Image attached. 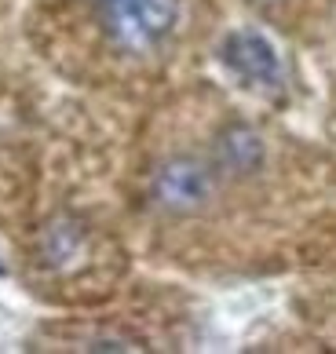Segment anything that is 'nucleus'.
<instances>
[{
	"instance_id": "nucleus-1",
	"label": "nucleus",
	"mask_w": 336,
	"mask_h": 354,
	"mask_svg": "<svg viewBox=\"0 0 336 354\" xmlns=\"http://www.w3.org/2000/svg\"><path fill=\"white\" fill-rule=\"evenodd\" d=\"M110 41L124 51L158 48L179 19V0H99Z\"/></svg>"
},
{
	"instance_id": "nucleus-2",
	"label": "nucleus",
	"mask_w": 336,
	"mask_h": 354,
	"mask_svg": "<svg viewBox=\"0 0 336 354\" xmlns=\"http://www.w3.org/2000/svg\"><path fill=\"white\" fill-rule=\"evenodd\" d=\"M153 205L165 208L172 216H194L201 212L205 205L212 201L216 194V172L205 161H194V157H176V161H165L150 183Z\"/></svg>"
},
{
	"instance_id": "nucleus-3",
	"label": "nucleus",
	"mask_w": 336,
	"mask_h": 354,
	"mask_svg": "<svg viewBox=\"0 0 336 354\" xmlns=\"http://www.w3.org/2000/svg\"><path fill=\"white\" fill-rule=\"evenodd\" d=\"M223 62L234 70L241 81H249L256 88H278L281 84V59L278 51L270 48L267 37L241 30L230 33L223 41Z\"/></svg>"
},
{
	"instance_id": "nucleus-4",
	"label": "nucleus",
	"mask_w": 336,
	"mask_h": 354,
	"mask_svg": "<svg viewBox=\"0 0 336 354\" xmlns=\"http://www.w3.org/2000/svg\"><path fill=\"white\" fill-rule=\"evenodd\" d=\"M216 165L230 176H252L263 165V142L252 128L230 124L223 128V136L216 139Z\"/></svg>"
},
{
	"instance_id": "nucleus-5",
	"label": "nucleus",
	"mask_w": 336,
	"mask_h": 354,
	"mask_svg": "<svg viewBox=\"0 0 336 354\" xmlns=\"http://www.w3.org/2000/svg\"><path fill=\"white\" fill-rule=\"evenodd\" d=\"M0 274H4V267H0Z\"/></svg>"
}]
</instances>
